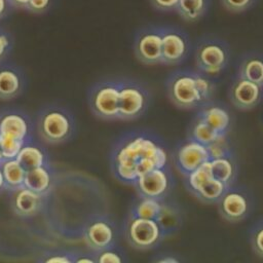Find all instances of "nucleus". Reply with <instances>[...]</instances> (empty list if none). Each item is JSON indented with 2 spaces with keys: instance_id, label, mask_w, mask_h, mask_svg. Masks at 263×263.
I'll return each instance as SVG.
<instances>
[{
  "instance_id": "1",
  "label": "nucleus",
  "mask_w": 263,
  "mask_h": 263,
  "mask_svg": "<svg viewBox=\"0 0 263 263\" xmlns=\"http://www.w3.org/2000/svg\"><path fill=\"white\" fill-rule=\"evenodd\" d=\"M168 164L165 143L151 130L134 129L121 135L110 151V168L116 180L130 185L153 168Z\"/></svg>"
},
{
  "instance_id": "2",
  "label": "nucleus",
  "mask_w": 263,
  "mask_h": 263,
  "mask_svg": "<svg viewBox=\"0 0 263 263\" xmlns=\"http://www.w3.org/2000/svg\"><path fill=\"white\" fill-rule=\"evenodd\" d=\"M170 102L179 109H198L214 100L216 85L212 77L191 69H177L165 79Z\"/></svg>"
},
{
  "instance_id": "3",
  "label": "nucleus",
  "mask_w": 263,
  "mask_h": 263,
  "mask_svg": "<svg viewBox=\"0 0 263 263\" xmlns=\"http://www.w3.org/2000/svg\"><path fill=\"white\" fill-rule=\"evenodd\" d=\"M36 129L43 142L52 145L63 144L74 137L76 121L69 109L50 104L37 113Z\"/></svg>"
},
{
  "instance_id": "4",
  "label": "nucleus",
  "mask_w": 263,
  "mask_h": 263,
  "mask_svg": "<svg viewBox=\"0 0 263 263\" xmlns=\"http://www.w3.org/2000/svg\"><path fill=\"white\" fill-rule=\"evenodd\" d=\"M122 232L125 241L138 251L156 249L167 236L159 221L133 217L128 214L123 222Z\"/></svg>"
},
{
  "instance_id": "5",
  "label": "nucleus",
  "mask_w": 263,
  "mask_h": 263,
  "mask_svg": "<svg viewBox=\"0 0 263 263\" xmlns=\"http://www.w3.org/2000/svg\"><path fill=\"white\" fill-rule=\"evenodd\" d=\"M196 69L210 76H216L224 71L230 62V48L226 41L216 37L200 39L194 50Z\"/></svg>"
},
{
  "instance_id": "6",
  "label": "nucleus",
  "mask_w": 263,
  "mask_h": 263,
  "mask_svg": "<svg viewBox=\"0 0 263 263\" xmlns=\"http://www.w3.org/2000/svg\"><path fill=\"white\" fill-rule=\"evenodd\" d=\"M119 80V120H135L142 117L151 103L149 89L141 82L122 78Z\"/></svg>"
},
{
  "instance_id": "7",
  "label": "nucleus",
  "mask_w": 263,
  "mask_h": 263,
  "mask_svg": "<svg viewBox=\"0 0 263 263\" xmlns=\"http://www.w3.org/2000/svg\"><path fill=\"white\" fill-rule=\"evenodd\" d=\"M119 80L104 79L88 90L87 101L91 113L104 120H119Z\"/></svg>"
},
{
  "instance_id": "8",
  "label": "nucleus",
  "mask_w": 263,
  "mask_h": 263,
  "mask_svg": "<svg viewBox=\"0 0 263 263\" xmlns=\"http://www.w3.org/2000/svg\"><path fill=\"white\" fill-rule=\"evenodd\" d=\"M220 216L229 223H238L246 220L254 210V197L245 186L229 185L221 198L217 201Z\"/></svg>"
},
{
  "instance_id": "9",
  "label": "nucleus",
  "mask_w": 263,
  "mask_h": 263,
  "mask_svg": "<svg viewBox=\"0 0 263 263\" xmlns=\"http://www.w3.org/2000/svg\"><path fill=\"white\" fill-rule=\"evenodd\" d=\"M82 237L90 251L99 252L118 243L119 229L110 216L98 214L85 222L82 228Z\"/></svg>"
},
{
  "instance_id": "10",
  "label": "nucleus",
  "mask_w": 263,
  "mask_h": 263,
  "mask_svg": "<svg viewBox=\"0 0 263 263\" xmlns=\"http://www.w3.org/2000/svg\"><path fill=\"white\" fill-rule=\"evenodd\" d=\"M183 178L186 189L203 203H217L228 187L212 176L209 161Z\"/></svg>"
},
{
  "instance_id": "11",
  "label": "nucleus",
  "mask_w": 263,
  "mask_h": 263,
  "mask_svg": "<svg viewBox=\"0 0 263 263\" xmlns=\"http://www.w3.org/2000/svg\"><path fill=\"white\" fill-rule=\"evenodd\" d=\"M175 185L170 163L139 176L133 186L138 195L159 200L166 199Z\"/></svg>"
},
{
  "instance_id": "12",
  "label": "nucleus",
  "mask_w": 263,
  "mask_h": 263,
  "mask_svg": "<svg viewBox=\"0 0 263 263\" xmlns=\"http://www.w3.org/2000/svg\"><path fill=\"white\" fill-rule=\"evenodd\" d=\"M210 159L208 147L189 137L179 142L173 153V162L183 177L189 175Z\"/></svg>"
},
{
  "instance_id": "13",
  "label": "nucleus",
  "mask_w": 263,
  "mask_h": 263,
  "mask_svg": "<svg viewBox=\"0 0 263 263\" xmlns=\"http://www.w3.org/2000/svg\"><path fill=\"white\" fill-rule=\"evenodd\" d=\"M162 64L180 65L190 54L191 42L188 35L181 29L172 26H161Z\"/></svg>"
},
{
  "instance_id": "14",
  "label": "nucleus",
  "mask_w": 263,
  "mask_h": 263,
  "mask_svg": "<svg viewBox=\"0 0 263 263\" xmlns=\"http://www.w3.org/2000/svg\"><path fill=\"white\" fill-rule=\"evenodd\" d=\"M161 27L149 26L141 29L134 40V53L145 65L162 64Z\"/></svg>"
},
{
  "instance_id": "15",
  "label": "nucleus",
  "mask_w": 263,
  "mask_h": 263,
  "mask_svg": "<svg viewBox=\"0 0 263 263\" xmlns=\"http://www.w3.org/2000/svg\"><path fill=\"white\" fill-rule=\"evenodd\" d=\"M34 125L24 111L8 109L0 112V137L16 140L22 143L33 140Z\"/></svg>"
},
{
  "instance_id": "16",
  "label": "nucleus",
  "mask_w": 263,
  "mask_h": 263,
  "mask_svg": "<svg viewBox=\"0 0 263 263\" xmlns=\"http://www.w3.org/2000/svg\"><path fill=\"white\" fill-rule=\"evenodd\" d=\"M232 106L241 111L256 108L263 100V86L236 75L228 89Z\"/></svg>"
},
{
  "instance_id": "17",
  "label": "nucleus",
  "mask_w": 263,
  "mask_h": 263,
  "mask_svg": "<svg viewBox=\"0 0 263 263\" xmlns=\"http://www.w3.org/2000/svg\"><path fill=\"white\" fill-rule=\"evenodd\" d=\"M9 203L13 213L21 218H32L40 214L48 195L39 194L26 186L9 190Z\"/></svg>"
},
{
  "instance_id": "18",
  "label": "nucleus",
  "mask_w": 263,
  "mask_h": 263,
  "mask_svg": "<svg viewBox=\"0 0 263 263\" xmlns=\"http://www.w3.org/2000/svg\"><path fill=\"white\" fill-rule=\"evenodd\" d=\"M196 115L221 136L228 135L232 125V115L228 107L212 100L197 109Z\"/></svg>"
},
{
  "instance_id": "19",
  "label": "nucleus",
  "mask_w": 263,
  "mask_h": 263,
  "mask_svg": "<svg viewBox=\"0 0 263 263\" xmlns=\"http://www.w3.org/2000/svg\"><path fill=\"white\" fill-rule=\"evenodd\" d=\"M26 88L24 72L10 63H0V100L10 101L23 93Z\"/></svg>"
},
{
  "instance_id": "20",
  "label": "nucleus",
  "mask_w": 263,
  "mask_h": 263,
  "mask_svg": "<svg viewBox=\"0 0 263 263\" xmlns=\"http://www.w3.org/2000/svg\"><path fill=\"white\" fill-rule=\"evenodd\" d=\"M57 174L52 165L46 164L26 171L24 186L43 195H49L54 187Z\"/></svg>"
},
{
  "instance_id": "21",
  "label": "nucleus",
  "mask_w": 263,
  "mask_h": 263,
  "mask_svg": "<svg viewBox=\"0 0 263 263\" xmlns=\"http://www.w3.org/2000/svg\"><path fill=\"white\" fill-rule=\"evenodd\" d=\"M15 158L26 171L50 163L47 151L33 140L26 142L22 146Z\"/></svg>"
},
{
  "instance_id": "22",
  "label": "nucleus",
  "mask_w": 263,
  "mask_h": 263,
  "mask_svg": "<svg viewBox=\"0 0 263 263\" xmlns=\"http://www.w3.org/2000/svg\"><path fill=\"white\" fill-rule=\"evenodd\" d=\"M212 176L229 186L234 184L238 175V164L234 155L213 158L209 160Z\"/></svg>"
},
{
  "instance_id": "23",
  "label": "nucleus",
  "mask_w": 263,
  "mask_h": 263,
  "mask_svg": "<svg viewBox=\"0 0 263 263\" xmlns=\"http://www.w3.org/2000/svg\"><path fill=\"white\" fill-rule=\"evenodd\" d=\"M237 75L263 86V54L259 52L243 54L238 63Z\"/></svg>"
},
{
  "instance_id": "24",
  "label": "nucleus",
  "mask_w": 263,
  "mask_h": 263,
  "mask_svg": "<svg viewBox=\"0 0 263 263\" xmlns=\"http://www.w3.org/2000/svg\"><path fill=\"white\" fill-rule=\"evenodd\" d=\"M164 200L165 199L159 200L137 194V197L133 200L128 215L133 217L154 219L159 221L163 212Z\"/></svg>"
},
{
  "instance_id": "25",
  "label": "nucleus",
  "mask_w": 263,
  "mask_h": 263,
  "mask_svg": "<svg viewBox=\"0 0 263 263\" xmlns=\"http://www.w3.org/2000/svg\"><path fill=\"white\" fill-rule=\"evenodd\" d=\"M0 167L7 191L24 186L26 170L16 158L4 159L0 163Z\"/></svg>"
},
{
  "instance_id": "26",
  "label": "nucleus",
  "mask_w": 263,
  "mask_h": 263,
  "mask_svg": "<svg viewBox=\"0 0 263 263\" xmlns=\"http://www.w3.org/2000/svg\"><path fill=\"white\" fill-rule=\"evenodd\" d=\"M209 6L210 0H179L175 10L186 22H196L205 14Z\"/></svg>"
},
{
  "instance_id": "27",
  "label": "nucleus",
  "mask_w": 263,
  "mask_h": 263,
  "mask_svg": "<svg viewBox=\"0 0 263 263\" xmlns=\"http://www.w3.org/2000/svg\"><path fill=\"white\" fill-rule=\"evenodd\" d=\"M187 137L208 146L219 137H221V135H219L210 125H208L200 117L195 115L188 127Z\"/></svg>"
},
{
  "instance_id": "28",
  "label": "nucleus",
  "mask_w": 263,
  "mask_h": 263,
  "mask_svg": "<svg viewBox=\"0 0 263 263\" xmlns=\"http://www.w3.org/2000/svg\"><path fill=\"white\" fill-rule=\"evenodd\" d=\"M96 263H124L128 261L126 253L118 243L110 248L95 252Z\"/></svg>"
},
{
  "instance_id": "29",
  "label": "nucleus",
  "mask_w": 263,
  "mask_h": 263,
  "mask_svg": "<svg viewBox=\"0 0 263 263\" xmlns=\"http://www.w3.org/2000/svg\"><path fill=\"white\" fill-rule=\"evenodd\" d=\"M206 147L209 149L211 159L234 155V151L232 149V146L229 142L227 135L219 137L217 140L209 144Z\"/></svg>"
},
{
  "instance_id": "30",
  "label": "nucleus",
  "mask_w": 263,
  "mask_h": 263,
  "mask_svg": "<svg viewBox=\"0 0 263 263\" xmlns=\"http://www.w3.org/2000/svg\"><path fill=\"white\" fill-rule=\"evenodd\" d=\"M249 241L252 250L263 258V219L258 220L249 230Z\"/></svg>"
},
{
  "instance_id": "31",
  "label": "nucleus",
  "mask_w": 263,
  "mask_h": 263,
  "mask_svg": "<svg viewBox=\"0 0 263 263\" xmlns=\"http://www.w3.org/2000/svg\"><path fill=\"white\" fill-rule=\"evenodd\" d=\"M76 257V252H70V251H63V250H52L44 252L42 255H40V258L38 259L39 262L43 263H74Z\"/></svg>"
},
{
  "instance_id": "32",
  "label": "nucleus",
  "mask_w": 263,
  "mask_h": 263,
  "mask_svg": "<svg viewBox=\"0 0 263 263\" xmlns=\"http://www.w3.org/2000/svg\"><path fill=\"white\" fill-rule=\"evenodd\" d=\"M23 145L24 143L20 141L8 139L5 137H0V148L4 156V159L15 158Z\"/></svg>"
},
{
  "instance_id": "33",
  "label": "nucleus",
  "mask_w": 263,
  "mask_h": 263,
  "mask_svg": "<svg viewBox=\"0 0 263 263\" xmlns=\"http://www.w3.org/2000/svg\"><path fill=\"white\" fill-rule=\"evenodd\" d=\"M256 0H221L223 6L230 12L240 13L248 10Z\"/></svg>"
},
{
  "instance_id": "34",
  "label": "nucleus",
  "mask_w": 263,
  "mask_h": 263,
  "mask_svg": "<svg viewBox=\"0 0 263 263\" xmlns=\"http://www.w3.org/2000/svg\"><path fill=\"white\" fill-rule=\"evenodd\" d=\"M11 46L12 42L10 36L6 32L0 30V63L6 60L11 50Z\"/></svg>"
},
{
  "instance_id": "35",
  "label": "nucleus",
  "mask_w": 263,
  "mask_h": 263,
  "mask_svg": "<svg viewBox=\"0 0 263 263\" xmlns=\"http://www.w3.org/2000/svg\"><path fill=\"white\" fill-rule=\"evenodd\" d=\"M49 3L50 0H28L26 9L35 13H41L48 8Z\"/></svg>"
},
{
  "instance_id": "36",
  "label": "nucleus",
  "mask_w": 263,
  "mask_h": 263,
  "mask_svg": "<svg viewBox=\"0 0 263 263\" xmlns=\"http://www.w3.org/2000/svg\"><path fill=\"white\" fill-rule=\"evenodd\" d=\"M179 0H150L151 4L158 10L170 11L175 10Z\"/></svg>"
},
{
  "instance_id": "37",
  "label": "nucleus",
  "mask_w": 263,
  "mask_h": 263,
  "mask_svg": "<svg viewBox=\"0 0 263 263\" xmlns=\"http://www.w3.org/2000/svg\"><path fill=\"white\" fill-rule=\"evenodd\" d=\"M164 257H160L158 255V258L156 259H153L154 262H163V263H168V262H172V263H177V262H180L181 260L178 259L175 255H171V254H162Z\"/></svg>"
},
{
  "instance_id": "38",
  "label": "nucleus",
  "mask_w": 263,
  "mask_h": 263,
  "mask_svg": "<svg viewBox=\"0 0 263 263\" xmlns=\"http://www.w3.org/2000/svg\"><path fill=\"white\" fill-rule=\"evenodd\" d=\"M11 3L9 0H0V20L6 16L10 10Z\"/></svg>"
},
{
  "instance_id": "39",
  "label": "nucleus",
  "mask_w": 263,
  "mask_h": 263,
  "mask_svg": "<svg viewBox=\"0 0 263 263\" xmlns=\"http://www.w3.org/2000/svg\"><path fill=\"white\" fill-rule=\"evenodd\" d=\"M11 5L16 6V7H22V8H26L27 2L28 0H9Z\"/></svg>"
},
{
  "instance_id": "40",
  "label": "nucleus",
  "mask_w": 263,
  "mask_h": 263,
  "mask_svg": "<svg viewBox=\"0 0 263 263\" xmlns=\"http://www.w3.org/2000/svg\"><path fill=\"white\" fill-rule=\"evenodd\" d=\"M4 190H6L5 181H4L3 174H2V171H1V167H0V193H2Z\"/></svg>"
},
{
  "instance_id": "41",
  "label": "nucleus",
  "mask_w": 263,
  "mask_h": 263,
  "mask_svg": "<svg viewBox=\"0 0 263 263\" xmlns=\"http://www.w3.org/2000/svg\"><path fill=\"white\" fill-rule=\"evenodd\" d=\"M3 160H4V156H3L2 151H1V148H0V163H1Z\"/></svg>"
}]
</instances>
